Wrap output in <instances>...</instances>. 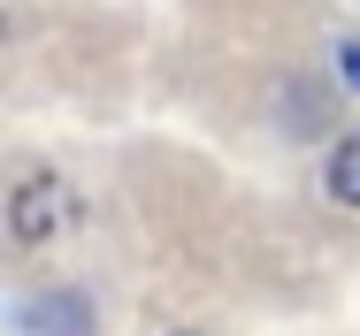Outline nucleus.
Instances as JSON below:
<instances>
[{
	"instance_id": "obj_3",
	"label": "nucleus",
	"mask_w": 360,
	"mask_h": 336,
	"mask_svg": "<svg viewBox=\"0 0 360 336\" xmlns=\"http://www.w3.org/2000/svg\"><path fill=\"white\" fill-rule=\"evenodd\" d=\"M338 69H345V84H360V46H345V54H338Z\"/></svg>"
},
{
	"instance_id": "obj_4",
	"label": "nucleus",
	"mask_w": 360,
	"mask_h": 336,
	"mask_svg": "<svg viewBox=\"0 0 360 336\" xmlns=\"http://www.w3.org/2000/svg\"><path fill=\"white\" fill-rule=\"evenodd\" d=\"M169 336H192V329H169Z\"/></svg>"
},
{
	"instance_id": "obj_2",
	"label": "nucleus",
	"mask_w": 360,
	"mask_h": 336,
	"mask_svg": "<svg viewBox=\"0 0 360 336\" xmlns=\"http://www.w3.org/2000/svg\"><path fill=\"white\" fill-rule=\"evenodd\" d=\"M322 184H330V199H338V206H360V130L338 137V153H330Z\"/></svg>"
},
{
	"instance_id": "obj_1",
	"label": "nucleus",
	"mask_w": 360,
	"mask_h": 336,
	"mask_svg": "<svg viewBox=\"0 0 360 336\" xmlns=\"http://www.w3.org/2000/svg\"><path fill=\"white\" fill-rule=\"evenodd\" d=\"M62 222H70V184L62 176H23L8 191V237L15 245H54Z\"/></svg>"
}]
</instances>
